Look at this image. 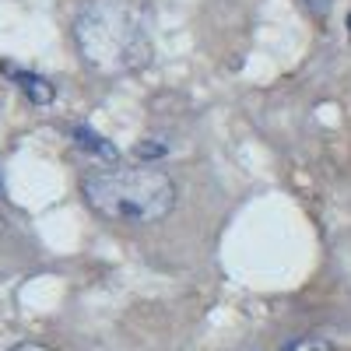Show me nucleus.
Returning <instances> with one entry per match:
<instances>
[{
    "instance_id": "obj_6",
    "label": "nucleus",
    "mask_w": 351,
    "mask_h": 351,
    "mask_svg": "<svg viewBox=\"0 0 351 351\" xmlns=\"http://www.w3.org/2000/svg\"><path fill=\"white\" fill-rule=\"evenodd\" d=\"M288 351H330L327 341H316V337H306V341H295Z\"/></svg>"
},
{
    "instance_id": "obj_1",
    "label": "nucleus",
    "mask_w": 351,
    "mask_h": 351,
    "mask_svg": "<svg viewBox=\"0 0 351 351\" xmlns=\"http://www.w3.org/2000/svg\"><path fill=\"white\" fill-rule=\"evenodd\" d=\"M74 46L81 60L120 77L152 64V11L144 0H88L74 18Z\"/></svg>"
},
{
    "instance_id": "obj_7",
    "label": "nucleus",
    "mask_w": 351,
    "mask_h": 351,
    "mask_svg": "<svg viewBox=\"0 0 351 351\" xmlns=\"http://www.w3.org/2000/svg\"><path fill=\"white\" fill-rule=\"evenodd\" d=\"M11 351H56V348H49V344H36V341H25V344H14Z\"/></svg>"
},
{
    "instance_id": "obj_2",
    "label": "nucleus",
    "mask_w": 351,
    "mask_h": 351,
    "mask_svg": "<svg viewBox=\"0 0 351 351\" xmlns=\"http://www.w3.org/2000/svg\"><path fill=\"white\" fill-rule=\"evenodd\" d=\"M81 197L106 221L152 225V221H162L176 208L180 190H176L169 172L152 169V165H134V169L88 172L81 180Z\"/></svg>"
},
{
    "instance_id": "obj_8",
    "label": "nucleus",
    "mask_w": 351,
    "mask_h": 351,
    "mask_svg": "<svg viewBox=\"0 0 351 351\" xmlns=\"http://www.w3.org/2000/svg\"><path fill=\"white\" fill-rule=\"evenodd\" d=\"M309 8H313V11H319V18H324V14L330 11V0H309Z\"/></svg>"
},
{
    "instance_id": "obj_5",
    "label": "nucleus",
    "mask_w": 351,
    "mask_h": 351,
    "mask_svg": "<svg viewBox=\"0 0 351 351\" xmlns=\"http://www.w3.org/2000/svg\"><path fill=\"white\" fill-rule=\"evenodd\" d=\"M134 155H137V158H148V162H152V158H165V155H169V144H158V141L144 137L137 148H134Z\"/></svg>"
},
{
    "instance_id": "obj_9",
    "label": "nucleus",
    "mask_w": 351,
    "mask_h": 351,
    "mask_svg": "<svg viewBox=\"0 0 351 351\" xmlns=\"http://www.w3.org/2000/svg\"><path fill=\"white\" fill-rule=\"evenodd\" d=\"M348 28H351V18H348Z\"/></svg>"
},
{
    "instance_id": "obj_4",
    "label": "nucleus",
    "mask_w": 351,
    "mask_h": 351,
    "mask_svg": "<svg viewBox=\"0 0 351 351\" xmlns=\"http://www.w3.org/2000/svg\"><path fill=\"white\" fill-rule=\"evenodd\" d=\"M74 137H77V144L88 152V155H95V158H106V162H116L120 158V152H116V144H109L99 130H92V127H84V123H77L74 127Z\"/></svg>"
},
{
    "instance_id": "obj_3",
    "label": "nucleus",
    "mask_w": 351,
    "mask_h": 351,
    "mask_svg": "<svg viewBox=\"0 0 351 351\" xmlns=\"http://www.w3.org/2000/svg\"><path fill=\"white\" fill-rule=\"evenodd\" d=\"M4 74H11L18 84H21V92L32 99L36 106H46V102H53V84L46 81V77H39V74H28V71H18V67H8L4 64Z\"/></svg>"
}]
</instances>
